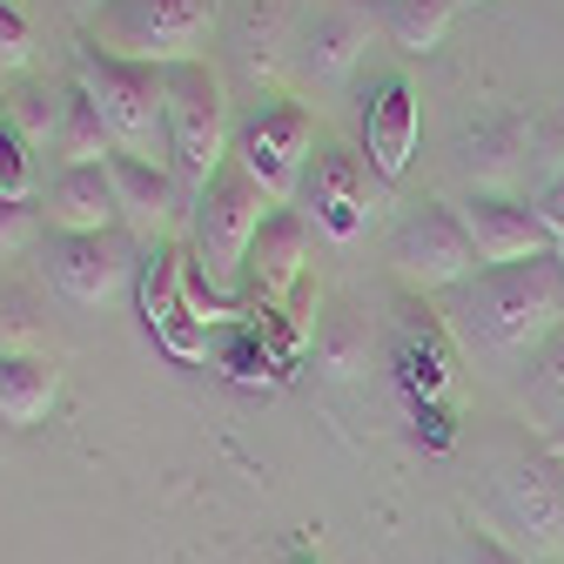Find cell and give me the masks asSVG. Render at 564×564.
<instances>
[{
	"mask_svg": "<svg viewBox=\"0 0 564 564\" xmlns=\"http://www.w3.org/2000/svg\"><path fill=\"white\" fill-rule=\"evenodd\" d=\"M457 336L498 364H518L564 323V275L551 256L511 262V269H477L451 310Z\"/></svg>",
	"mask_w": 564,
	"mask_h": 564,
	"instance_id": "6da1fadb",
	"label": "cell"
},
{
	"mask_svg": "<svg viewBox=\"0 0 564 564\" xmlns=\"http://www.w3.org/2000/svg\"><path fill=\"white\" fill-rule=\"evenodd\" d=\"M223 28V0H108L88 21V47L134 67L208 61V34Z\"/></svg>",
	"mask_w": 564,
	"mask_h": 564,
	"instance_id": "7a4b0ae2",
	"label": "cell"
},
{
	"mask_svg": "<svg viewBox=\"0 0 564 564\" xmlns=\"http://www.w3.org/2000/svg\"><path fill=\"white\" fill-rule=\"evenodd\" d=\"M162 101H169V169L182 175V188H208L236 149V101L216 61H182L162 67Z\"/></svg>",
	"mask_w": 564,
	"mask_h": 564,
	"instance_id": "3957f363",
	"label": "cell"
},
{
	"mask_svg": "<svg viewBox=\"0 0 564 564\" xmlns=\"http://www.w3.org/2000/svg\"><path fill=\"white\" fill-rule=\"evenodd\" d=\"M75 88L88 95V108L101 115L115 155H141V162H169V101H162V67H134L115 61L101 47L82 41L75 54Z\"/></svg>",
	"mask_w": 564,
	"mask_h": 564,
	"instance_id": "277c9868",
	"label": "cell"
},
{
	"mask_svg": "<svg viewBox=\"0 0 564 564\" xmlns=\"http://www.w3.org/2000/svg\"><path fill=\"white\" fill-rule=\"evenodd\" d=\"M316 115L303 101H256L242 121H236V149L229 162L275 202L290 208L303 195V175H310V155H316Z\"/></svg>",
	"mask_w": 564,
	"mask_h": 564,
	"instance_id": "5b68a950",
	"label": "cell"
},
{
	"mask_svg": "<svg viewBox=\"0 0 564 564\" xmlns=\"http://www.w3.org/2000/svg\"><path fill=\"white\" fill-rule=\"evenodd\" d=\"M390 262L410 290H464V282L484 269L470 236H464V216L444 202H423L397 223V242H390Z\"/></svg>",
	"mask_w": 564,
	"mask_h": 564,
	"instance_id": "8992f818",
	"label": "cell"
},
{
	"mask_svg": "<svg viewBox=\"0 0 564 564\" xmlns=\"http://www.w3.org/2000/svg\"><path fill=\"white\" fill-rule=\"evenodd\" d=\"M370 162L343 141H316L310 155V175H303V195H310V216L329 242H357L370 229Z\"/></svg>",
	"mask_w": 564,
	"mask_h": 564,
	"instance_id": "52a82bcc",
	"label": "cell"
},
{
	"mask_svg": "<svg viewBox=\"0 0 564 564\" xmlns=\"http://www.w3.org/2000/svg\"><path fill=\"white\" fill-rule=\"evenodd\" d=\"M134 269H141V256L121 242V229H115V236H54V242H47V275H54V290H61L67 303H82V310L115 303L128 282H134Z\"/></svg>",
	"mask_w": 564,
	"mask_h": 564,
	"instance_id": "ba28073f",
	"label": "cell"
},
{
	"mask_svg": "<svg viewBox=\"0 0 564 564\" xmlns=\"http://www.w3.org/2000/svg\"><path fill=\"white\" fill-rule=\"evenodd\" d=\"M464 236L477 249L484 269H511V262H531V256H551V223L544 208L518 202V195H470L464 208Z\"/></svg>",
	"mask_w": 564,
	"mask_h": 564,
	"instance_id": "9c48e42d",
	"label": "cell"
},
{
	"mask_svg": "<svg viewBox=\"0 0 564 564\" xmlns=\"http://www.w3.org/2000/svg\"><path fill=\"white\" fill-rule=\"evenodd\" d=\"M115 182V208H121V229L141 242H162L182 216H188V188L169 162H141V155H115L108 162Z\"/></svg>",
	"mask_w": 564,
	"mask_h": 564,
	"instance_id": "30bf717a",
	"label": "cell"
},
{
	"mask_svg": "<svg viewBox=\"0 0 564 564\" xmlns=\"http://www.w3.org/2000/svg\"><path fill=\"white\" fill-rule=\"evenodd\" d=\"M41 223L54 236H115L121 208H115V182L108 169H61L41 195Z\"/></svg>",
	"mask_w": 564,
	"mask_h": 564,
	"instance_id": "8fae6325",
	"label": "cell"
},
{
	"mask_svg": "<svg viewBox=\"0 0 564 564\" xmlns=\"http://www.w3.org/2000/svg\"><path fill=\"white\" fill-rule=\"evenodd\" d=\"M303 269H310V216L303 208H269V223L249 249V296H262V303L290 296Z\"/></svg>",
	"mask_w": 564,
	"mask_h": 564,
	"instance_id": "7c38bea8",
	"label": "cell"
},
{
	"mask_svg": "<svg viewBox=\"0 0 564 564\" xmlns=\"http://www.w3.org/2000/svg\"><path fill=\"white\" fill-rule=\"evenodd\" d=\"M364 149H370L377 182H397L410 169V155H416V88L403 75H390L364 101Z\"/></svg>",
	"mask_w": 564,
	"mask_h": 564,
	"instance_id": "4fadbf2b",
	"label": "cell"
},
{
	"mask_svg": "<svg viewBox=\"0 0 564 564\" xmlns=\"http://www.w3.org/2000/svg\"><path fill=\"white\" fill-rule=\"evenodd\" d=\"M54 397H61V364L47 349H0V423L8 431L47 423Z\"/></svg>",
	"mask_w": 564,
	"mask_h": 564,
	"instance_id": "5bb4252c",
	"label": "cell"
},
{
	"mask_svg": "<svg viewBox=\"0 0 564 564\" xmlns=\"http://www.w3.org/2000/svg\"><path fill=\"white\" fill-rule=\"evenodd\" d=\"M370 54V14L357 8H316L303 28V67L316 82H349L357 61Z\"/></svg>",
	"mask_w": 564,
	"mask_h": 564,
	"instance_id": "9a60e30c",
	"label": "cell"
},
{
	"mask_svg": "<svg viewBox=\"0 0 564 564\" xmlns=\"http://www.w3.org/2000/svg\"><path fill=\"white\" fill-rule=\"evenodd\" d=\"M505 511L531 531V544H551L557 524H564V477H544V470H511L505 477Z\"/></svg>",
	"mask_w": 564,
	"mask_h": 564,
	"instance_id": "2e32d148",
	"label": "cell"
},
{
	"mask_svg": "<svg viewBox=\"0 0 564 564\" xmlns=\"http://www.w3.org/2000/svg\"><path fill=\"white\" fill-rule=\"evenodd\" d=\"M182 262H188V249L155 242L149 256H141V269H134V282H141V316H149V329H155V336L188 310V296H182Z\"/></svg>",
	"mask_w": 564,
	"mask_h": 564,
	"instance_id": "e0dca14e",
	"label": "cell"
},
{
	"mask_svg": "<svg viewBox=\"0 0 564 564\" xmlns=\"http://www.w3.org/2000/svg\"><path fill=\"white\" fill-rule=\"evenodd\" d=\"M67 108H75V82H21L0 115H8V121L28 134V141H34V155H41V149H54V134H61Z\"/></svg>",
	"mask_w": 564,
	"mask_h": 564,
	"instance_id": "ac0fdd59",
	"label": "cell"
},
{
	"mask_svg": "<svg viewBox=\"0 0 564 564\" xmlns=\"http://www.w3.org/2000/svg\"><path fill=\"white\" fill-rule=\"evenodd\" d=\"M457 21V0H383V28L403 54H431Z\"/></svg>",
	"mask_w": 564,
	"mask_h": 564,
	"instance_id": "d6986e66",
	"label": "cell"
},
{
	"mask_svg": "<svg viewBox=\"0 0 564 564\" xmlns=\"http://www.w3.org/2000/svg\"><path fill=\"white\" fill-rule=\"evenodd\" d=\"M61 169H108L115 162V141H108V128H101V115L88 108V95L75 88V108H67V121H61V134H54V149H47Z\"/></svg>",
	"mask_w": 564,
	"mask_h": 564,
	"instance_id": "ffe728a7",
	"label": "cell"
},
{
	"mask_svg": "<svg viewBox=\"0 0 564 564\" xmlns=\"http://www.w3.org/2000/svg\"><path fill=\"white\" fill-rule=\"evenodd\" d=\"M282 28H290V0H242L236 21H229L242 67H256V75H262V67L275 61V47H282Z\"/></svg>",
	"mask_w": 564,
	"mask_h": 564,
	"instance_id": "44dd1931",
	"label": "cell"
},
{
	"mask_svg": "<svg viewBox=\"0 0 564 564\" xmlns=\"http://www.w3.org/2000/svg\"><path fill=\"white\" fill-rule=\"evenodd\" d=\"M0 202L34 208V141L0 115Z\"/></svg>",
	"mask_w": 564,
	"mask_h": 564,
	"instance_id": "7402d4cb",
	"label": "cell"
},
{
	"mask_svg": "<svg viewBox=\"0 0 564 564\" xmlns=\"http://www.w3.org/2000/svg\"><path fill=\"white\" fill-rule=\"evenodd\" d=\"M28 61H34V28L14 0H0V75H21Z\"/></svg>",
	"mask_w": 564,
	"mask_h": 564,
	"instance_id": "603a6c76",
	"label": "cell"
},
{
	"mask_svg": "<svg viewBox=\"0 0 564 564\" xmlns=\"http://www.w3.org/2000/svg\"><path fill=\"white\" fill-rule=\"evenodd\" d=\"M451 564H524V557H511V551H505L498 538H484V531H470V538L457 544V557H451Z\"/></svg>",
	"mask_w": 564,
	"mask_h": 564,
	"instance_id": "cb8c5ba5",
	"label": "cell"
},
{
	"mask_svg": "<svg viewBox=\"0 0 564 564\" xmlns=\"http://www.w3.org/2000/svg\"><path fill=\"white\" fill-rule=\"evenodd\" d=\"M34 216H41V208H14V202H0V249H21V242H28V229H34Z\"/></svg>",
	"mask_w": 564,
	"mask_h": 564,
	"instance_id": "d4e9b609",
	"label": "cell"
},
{
	"mask_svg": "<svg viewBox=\"0 0 564 564\" xmlns=\"http://www.w3.org/2000/svg\"><path fill=\"white\" fill-rule=\"evenodd\" d=\"M538 208H544V223H551V229H564V169H557V182L544 188V202H538Z\"/></svg>",
	"mask_w": 564,
	"mask_h": 564,
	"instance_id": "484cf974",
	"label": "cell"
},
{
	"mask_svg": "<svg viewBox=\"0 0 564 564\" xmlns=\"http://www.w3.org/2000/svg\"><path fill=\"white\" fill-rule=\"evenodd\" d=\"M544 451H551V457H557V464H564V416H557V423H551V437H544Z\"/></svg>",
	"mask_w": 564,
	"mask_h": 564,
	"instance_id": "4316f807",
	"label": "cell"
},
{
	"mask_svg": "<svg viewBox=\"0 0 564 564\" xmlns=\"http://www.w3.org/2000/svg\"><path fill=\"white\" fill-rule=\"evenodd\" d=\"M67 8H75V14H82V21H95V14H101V8H108V0H67Z\"/></svg>",
	"mask_w": 564,
	"mask_h": 564,
	"instance_id": "83f0119b",
	"label": "cell"
},
{
	"mask_svg": "<svg viewBox=\"0 0 564 564\" xmlns=\"http://www.w3.org/2000/svg\"><path fill=\"white\" fill-rule=\"evenodd\" d=\"M551 262H557V275H564V229H551Z\"/></svg>",
	"mask_w": 564,
	"mask_h": 564,
	"instance_id": "f1b7e54d",
	"label": "cell"
},
{
	"mask_svg": "<svg viewBox=\"0 0 564 564\" xmlns=\"http://www.w3.org/2000/svg\"><path fill=\"white\" fill-rule=\"evenodd\" d=\"M457 8H477V0H457Z\"/></svg>",
	"mask_w": 564,
	"mask_h": 564,
	"instance_id": "f546056e",
	"label": "cell"
}]
</instances>
